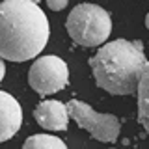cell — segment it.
Wrapping results in <instances>:
<instances>
[{"mask_svg":"<svg viewBox=\"0 0 149 149\" xmlns=\"http://www.w3.org/2000/svg\"><path fill=\"white\" fill-rule=\"evenodd\" d=\"M65 28L77 45L91 49L106 43L112 32V19L110 13L97 4H78L69 11Z\"/></svg>","mask_w":149,"mask_h":149,"instance_id":"cell-3","label":"cell"},{"mask_svg":"<svg viewBox=\"0 0 149 149\" xmlns=\"http://www.w3.org/2000/svg\"><path fill=\"white\" fill-rule=\"evenodd\" d=\"M22 125V108L13 95L0 90V142H8Z\"/></svg>","mask_w":149,"mask_h":149,"instance_id":"cell-7","label":"cell"},{"mask_svg":"<svg viewBox=\"0 0 149 149\" xmlns=\"http://www.w3.org/2000/svg\"><path fill=\"white\" fill-rule=\"evenodd\" d=\"M4 74H6V63H4V60L0 58V82L4 80Z\"/></svg>","mask_w":149,"mask_h":149,"instance_id":"cell-11","label":"cell"},{"mask_svg":"<svg viewBox=\"0 0 149 149\" xmlns=\"http://www.w3.org/2000/svg\"><path fill=\"white\" fill-rule=\"evenodd\" d=\"M136 95H138V121L146 129V132L149 136V60H147L146 67H143Z\"/></svg>","mask_w":149,"mask_h":149,"instance_id":"cell-8","label":"cell"},{"mask_svg":"<svg viewBox=\"0 0 149 149\" xmlns=\"http://www.w3.org/2000/svg\"><path fill=\"white\" fill-rule=\"evenodd\" d=\"M112 149H116V147H112Z\"/></svg>","mask_w":149,"mask_h":149,"instance_id":"cell-13","label":"cell"},{"mask_svg":"<svg viewBox=\"0 0 149 149\" xmlns=\"http://www.w3.org/2000/svg\"><path fill=\"white\" fill-rule=\"evenodd\" d=\"M67 112L69 119H74V123L86 132H90L91 138L99 140V142H116L121 132V121L114 114H101V112L93 110L90 104L84 101L73 99L67 102Z\"/></svg>","mask_w":149,"mask_h":149,"instance_id":"cell-4","label":"cell"},{"mask_svg":"<svg viewBox=\"0 0 149 149\" xmlns=\"http://www.w3.org/2000/svg\"><path fill=\"white\" fill-rule=\"evenodd\" d=\"M50 26L45 11L32 0L0 2V58L26 62L47 47Z\"/></svg>","mask_w":149,"mask_h":149,"instance_id":"cell-1","label":"cell"},{"mask_svg":"<svg viewBox=\"0 0 149 149\" xmlns=\"http://www.w3.org/2000/svg\"><path fill=\"white\" fill-rule=\"evenodd\" d=\"M146 26L149 28V13H147V17H146Z\"/></svg>","mask_w":149,"mask_h":149,"instance_id":"cell-12","label":"cell"},{"mask_svg":"<svg viewBox=\"0 0 149 149\" xmlns=\"http://www.w3.org/2000/svg\"><path fill=\"white\" fill-rule=\"evenodd\" d=\"M22 149H67V146L63 140L52 136V134H34V136L26 138Z\"/></svg>","mask_w":149,"mask_h":149,"instance_id":"cell-9","label":"cell"},{"mask_svg":"<svg viewBox=\"0 0 149 149\" xmlns=\"http://www.w3.org/2000/svg\"><path fill=\"white\" fill-rule=\"evenodd\" d=\"M146 63L142 41L129 39L104 43L90 60L95 84L110 95L136 93Z\"/></svg>","mask_w":149,"mask_h":149,"instance_id":"cell-2","label":"cell"},{"mask_svg":"<svg viewBox=\"0 0 149 149\" xmlns=\"http://www.w3.org/2000/svg\"><path fill=\"white\" fill-rule=\"evenodd\" d=\"M28 82L39 95H52L69 84V67L60 56H41L32 63L28 71Z\"/></svg>","mask_w":149,"mask_h":149,"instance_id":"cell-5","label":"cell"},{"mask_svg":"<svg viewBox=\"0 0 149 149\" xmlns=\"http://www.w3.org/2000/svg\"><path fill=\"white\" fill-rule=\"evenodd\" d=\"M47 6L52 9V11H60V9L67 8V0H49Z\"/></svg>","mask_w":149,"mask_h":149,"instance_id":"cell-10","label":"cell"},{"mask_svg":"<svg viewBox=\"0 0 149 149\" xmlns=\"http://www.w3.org/2000/svg\"><path fill=\"white\" fill-rule=\"evenodd\" d=\"M34 118L37 121L39 127H43L45 130H65L69 127V112L67 104L56 101V99H45L36 106L34 110Z\"/></svg>","mask_w":149,"mask_h":149,"instance_id":"cell-6","label":"cell"}]
</instances>
